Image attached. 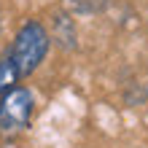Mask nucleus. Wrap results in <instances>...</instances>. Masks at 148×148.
<instances>
[{
    "label": "nucleus",
    "instance_id": "20e7f679",
    "mask_svg": "<svg viewBox=\"0 0 148 148\" xmlns=\"http://www.w3.org/2000/svg\"><path fill=\"white\" fill-rule=\"evenodd\" d=\"M19 78H22V75H19V70L14 67V62H11L8 57H3V59H0V97H3L5 92H11L14 86L19 84Z\"/></svg>",
    "mask_w": 148,
    "mask_h": 148
},
{
    "label": "nucleus",
    "instance_id": "7ed1b4c3",
    "mask_svg": "<svg viewBox=\"0 0 148 148\" xmlns=\"http://www.w3.org/2000/svg\"><path fill=\"white\" fill-rule=\"evenodd\" d=\"M54 35H57V40L62 43L65 49L75 46V27H73V19H67L65 14H59L57 19H54Z\"/></svg>",
    "mask_w": 148,
    "mask_h": 148
},
{
    "label": "nucleus",
    "instance_id": "f257e3e1",
    "mask_svg": "<svg viewBox=\"0 0 148 148\" xmlns=\"http://www.w3.org/2000/svg\"><path fill=\"white\" fill-rule=\"evenodd\" d=\"M49 46H51V38H49V30L43 27L38 19H30L24 22L19 32H16V38L11 43V49H8V59L14 62V67L19 70L22 78L32 75L40 67V62L46 59L49 54Z\"/></svg>",
    "mask_w": 148,
    "mask_h": 148
},
{
    "label": "nucleus",
    "instance_id": "f03ea898",
    "mask_svg": "<svg viewBox=\"0 0 148 148\" xmlns=\"http://www.w3.org/2000/svg\"><path fill=\"white\" fill-rule=\"evenodd\" d=\"M32 110H35V97L24 86H14L0 97V135L11 137L30 127Z\"/></svg>",
    "mask_w": 148,
    "mask_h": 148
}]
</instances>
